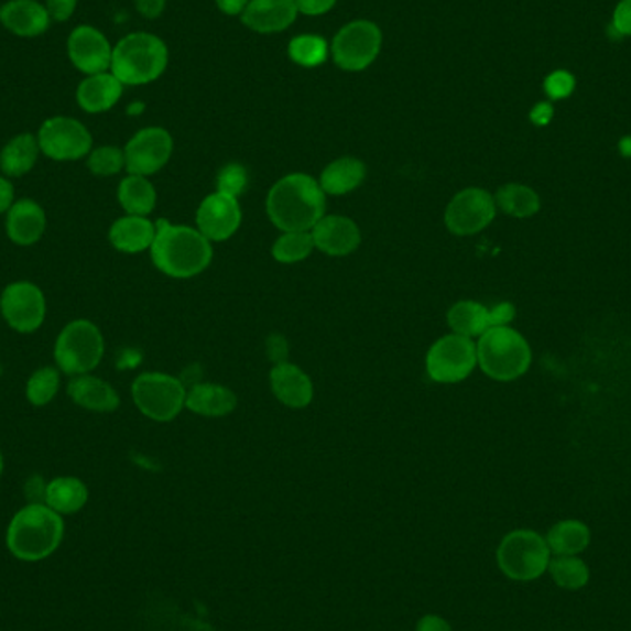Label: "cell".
<instances>
[{"mask_svg":"<svg viewBox=\"0 0 631 631\" xmlns=\"http://www.w3.org/2000/svg\"><path fill=\"white\" fill-rule=\"evenodd\" d=\"M325 207L324 188L308 174L281 177L268 193V218L283 233L311 231L325 217Z\"/></svg>","mask_w":631,"mask_h":631,"instance_id":"1","label":"cell"},{"mask_svg":"<svg viewBox=\"0 0 631 631\" xmlns=\"http://www.w3.org/2000/svg\"><path fill=\"white\" fill-rule=\"evenodd\" d=\"M152 261L171 278L188 279L204 272L213 261V246L198 229L160 220L155 224Z\"/></svg>","mask_w":631,"mask_h":631,"instance_id":"2","label":"cell"},{"mask_svg":"<svg viewBox=\"0 0 631 631\" xmlns=\"http://www.w3.org/2000/svg\"><path fill=\"white\" fill-rule=\"evenodd\" d=\"M65 523L59 513L43 502H32L13 515L8 526V551L21 562H41L62 545Z\"/></svg>","mask_w":631,"mask_h":631,"instance_id":"3","label":"cell"},{"mask_svg":"<svg viewBox=\"0 0 631 631\" xmlns=\"http://www.w3.org/2000/svg\"><path fill=\"white\" fill-rule=\"evenodd\" d=\"M168 65L165 41L149 32H133L113 46L109 73L122 86H146L157 80Z\"/></svg>","mask_w":631,"mask_h":631,"instance_id":"4","label":"cell"},{"mask_svg":"<svg viewBox=\"0 0 631 631\" xmlns=\"http://www.w3.org/2000/svg\"><path fill=\"white\" fill-rule=\"evenodd\" d=\"M480 370L496 381H515L532 365V349L518 330L501 325L486 330L477 344Z\"/></svg>","mask_w":631,"mask_h":631,"instance_id":"5","label":"cell"},{"mask_svg":"<svg viewBox=\"0 0 631 631\" xmlns=\"http://www.w3.org/2000/svg\"><path fill=\"white\" fill-rule=\"evenodd\" d=\"M104 349V336L97 325L89 319H75L57 336L54 360L67 376H86L102 362Z\"/></svg>","mask_w":631,"mask_h":631,"instance_id":"6","label":"cell"},{"mask_svg":"<svg viewBox=\"0 0 631 631\" xmlns=\"http://www.w3.org/2000/svg\"><path fill=\"white\" fill-rule=\"evenodd\" d=\"M497 564L512 580H537L548 569L551 548L545 537L534 530H513L499 545Z\"/></svg>","mask_w":631,"mask_h":631,"instance_id":"7","label":"cell"},{"mask_svg":"<svg viewBox=\"0 0 631 631\" xmlns=\"http://www.w3.org/2000/svg\"><path fill=\"white\" fill-rule=\"evenodd\" d=\"M131 395L137 409L150 420L160 423L177 417L187 401V390L183 387V382L160 371H150L137 377L131 384Z\"/></svg>","mask_w":631,"mask_h":631,"instance_id":"8","label":"cell"},{"mask_svg":"<svg viewBox=\"0 0 631 631\" xmlns=\"http://www.w3.org/2000/svg\"><path fill=\"white\" fill-rule=\"evenodd\" d=\"M382 46V32L376 23L360 19L341 26L335 35L330 54L336 65L347 73H360L376 62Z\"/></svg>","mask_w":631,"mask_h":631,"instance_id":"9","label":"cell"},{"mask_svg":"<svg viewBox=\"0 0 631 631\" xmlns=\"http://www.w3.org/2000/svg\"><path fill=\"white\" fill-rule=\"evenodd\" d=\"M477 344L467 336H444L428 349L427 373L439 384H455L471 376L477 368Z\"/></svg>","mask_w":631,"mask_h":631,"instance_id":"10","label":"cell"},{"mask_svg":"<svg viewBox=\"0 0 631 631\" xmlns=\"http://www.w3.org/2000/svg\"><path fill=\"white\" fill-rule=\"evenodd\" d=\"M37 143L48 160L78 161L91 154L93 137L80 120L52 117L41 126Z\"/></svg>","mask_w":631,"mask_h":631,"instance_id":"11","label":"cell"},{"mask_svg":"<svg viewBox=\"0 0 631 631\" xmlns=\"http://www.w3.org/2000/svg\"><path fill=\"white\" fill-rule=\"evenodd\" d=\"M496 198L483 188H464L445 209V226L458 237L477 235L496 218Z\"/></svg>","mask_w":631,"mask_h":631,"instance_id":"12","label":"cell"},{"mask_svg":"<svg viewBox=\"0 0 631 631\" xmlns=\"http://www.w3.org/2000/svg\"><path fill=\"white\" fill-rule=\"evenodd\" d=\"M0 314L18 333L29 335L40 329L46 316L45 294L30 281L8 285L0 296Z\"/></svg>","mask_w":631,"mask_h":631,"instance_id":"13","label":"cell"},{"mask_svg":"<svg viewBox=\"0 0 631 631\" xmlns=\"http://www.w3.org/2000/svg\"><path fill=\"white\" fill-rule=\"evenodd\" d=\"M172 150L174 141L165 128L150 126L137 131L126 144V171L133 176H152L168 163Z\"/></svg>","mask_w":631,"mask_h":631,"instance_id":"14","label":"cell"},{"mask_svg":"<svg viewBox=\"0 0 631 631\" xmlns=\"http://www.w3.org/2000/svg\"><path fill=\"white\" fill-rule=\"evenodd\" d=\"M67 54L68 59L84 75H100L111 68L113 46L100 30L80 24L68 35Z\"/></svg>","mask_w":631,"mask_h":631,"instance_id":"15","label":"cell"},{"mask_svg":"<svg viewBox=\"0 0 631 631\" xmlns=\"http://www.w3.org/2000/svg\"><path fill=\"white\" fill-rule=\"evenodd\" d=\"M199 233L204 235L209 242H222L237 233L242 224V209L239 198L229 194H209L199 205L196 215Z\"/></svg>","mask_w":631,"mask_h":631,"instance_id":"16","label":"cell"},{"mask_svg":"<svg viewBox=\"0 0 631 631\" xmlns=\"http://www.w3.org/2000/svg\"><path fill=\"white\" fill-rule=\"evenodd\" d=\"M513 316L515 308L512 303H501L497 307L488 308L477 302H458L450 307L447 322L456 335L480 338L491 327L510 324Z\"/></svg>","mask_w":631,"mask_h":631,"instance_id":"17","label":"cell"},{"mask_svg":"<svg viewBox=\"0 0 631 631\" xmlns=\"http://www.w3.org/2000/svg\"><path fill=\"white\" fill-rule=\"evenodd\" d=\"M314 248L325 255L346 257L353 253L362 242L360 228L351 218L341 215H325L313 229Z\"/></svg>","mask_w":631,"mask_h":631,"instance_id":"18","label":"cell"},{"mask_svg":"<svg viewBox=\"0 0 631 631\" xmlns=\"http://www.w3.org/2000/svg\"><path fill=\"white\" fill-rule=\"evenodd\" d=\"M297 13L296 0H250L240 18L257 34H279L294 24Z\"/></svg>","mask_w":631,"mask_h":631,"instance_id":"19","label":"cell"},{"mask_svg":"<svg viewBox=\"0 0 631 631\" xmlns=\"http://www.w3.org/2000/svg\"><path fill=\"white\" fill-rule=\"evenodd\" d=\"M0 23L19 37H37L51 29L52 19L40 0H10L0 8Z\"/></svg>","mask_w":631,"mask_h":631,"instance_id":"20","label":"cell"},{"mask_svg":"<svg viewBox=\"0 0 631 631\" xmlns=\"http://www.w3.org/2000/svg\"><path fill=\"white\" fill-rule=\"evenodd\" d=\"M45 229V210L34 199H18L7 213L8 239L12 240L13 244H35L40 242Z\"/></svg>","mask_w":631,"mask_h":631,"instance_id":"21","label":"cell"},{"mask_svg":"<svg viewBox=\"0 0 631 631\" xmlns=\"http://www.w3.org/2000/svg\"><path fill=\"white\" fill-rule=\"evenodd\" d=\"M270 382L275 398L291 409H305L314 398L311 377L291 362L275 365L270 373Z\"/></svg>","mask_w":631,"mask_h":631,"instance_id":"22","label":"cell"},{"mask_svg":"<svg viewBox=\"0 0 631 631\" xmlns=\"http://www.w3.org/2000/svg\"><path fill=\"white\" fill-rule=\"evenodd\" d=\"M124 93V86L111 73L86 76L76 91V100L86 113H104L117 106Z\"/></svg>","mask_w":631,"mask_h":631,"instance_id":"23","label":"cell"},{"mask_svg":"<svg viewBox=\"0 0 631 631\" xmlns=\"http://www.w3.org/2000/svg\"><path fill=\"white\" fill-rule=\"evenodd\" d=\"M67 393L78 406L91 412H113L119 409V393L115 392V388L89 373L73 377L67 384Z\"/></svg>","mask_w":631,"mask_h":631,"instance_id":"24","label":"cell"},{"mask_svg":"<svg viewBox=\"0 0 631 631\" xmlns=\"http://www.w3.org/2000/svg\"><path fill=\"white\" fill-rule=\"evenodd\" d=\"M155 228L154 222H150L146 217H122L109 229V242L113 246L115 250L122 251V253H141V251L150 250L154 244Z\"/></svg>","mask_w":631,"mask_h":631,"instance_id":"25","label":"cell"},{"mask_svg":"<svg viewBox=\"0 0 631 631\" xmlns=\"http://www.w3.org/2000/svg\"><path fill=\"white\" fill-rule=\"evenodd\" d=\"M185 406L204 417H224L237 409V395L220 384H194L191 392H187Z\"/></svg>","mask_w":631,"mask_h":631,"instance_id":"26","label":"cell"},{"mask_svg":"<svg viewBox=\"0 0 631 631\" xmlns=\"http://www.w3.org/2000/svg\"><path fill=\"white\" fill-rule=\"evenodd\" d=\"M366 179V165L357 157H340L325 166L319 177V187L325 194L341 196L353 193Z\"/></svg>","mask_w":631,"mask_h":631,"instance_id":"27","label":"cell"},{"mask_svg":"<svg viewBox=\"0 0 631 631\" xmlns=\"http://www.w3.org/2000/svg\"><path fill=\"white\" fill-rule=\"evenodd\" d=\"M89 499V489L80 478L57 477L46 483L45 504L59 515L80 512Z\"/></svg>","mask_w":631,"mask_h":631,"instance_id":"28","label":"cell"},{"mask_svg":"<svg viewBox=\"0 0 631 631\" xmlns=\"http://www.w3.org/2000/svg\"><path fill=\"white\" fill-rule=\"evenodd\" d=\"M40 143L32 133H21L0 152V171L8 177H21L29 174L40 157Z\"/></svg>","mask_w":631,"mask_h":631,"instance_id":"29","label":"cell"},{"mask_svg":"<svg viewBox=\"0 0 631 631\" xmlns=\"http://www.w3.org/2000/svg\"><path fill=\"white\" fill-rule=\"evenodd\" d=\"M591 543V530L581 521H562L554 524L546 534V545L556 556H576Z\"/></svg>","mask_w":631,"mask_h":631,"instance_id":"30","label":"cell"},{"mask_svg":"<svg viewBox=\"0 0 631 631\" xmlns=\"http://www.w3.org/2000/svg\"><path fill=\"white\" fill-rule=\"evenodd\" d=\"M119 202L128 215L149 217L150 213L155 209L157 193L146 177L130 174L120 182Z\"/></svg>","mask_w":631,"mask_h":631,"instance_id":"31","label":"cell"},{"mask_svg":"<svg viewBox=\"0 0 631 631\" xmlns=\"http://www.w3.org/2000/svg\"><path fill=\"white\" fill-rule=\"evenodd\" d=\"M496 204L497 207H501L502 213L515 218L534 217L541 207L537 193L526 185H519V183H508L504 187L499 188Z\"/></svg>","mask_w":631,"mask_h":631,"instance_id":"32","label":"cell"},{"mask_svg":"<svg viewBox=\"0 0 631 631\" xmlns=\"http://www.w3.org/2000/svg\"><path fill=\"white\" fill-rule=\"evenodd\" d=\"M548 573L557 587L576 591L587 586L589 581V567L586 562L576 556H556L548 564Z\"/></svg>","mask_w":631,"mask_h":631,"instance_id":"33","label":"cell"},{"mask_svg":"<svg viewBox=\"0 0 631 631\" xmlns=\"http://www.w3.org/2000/svg\"><path fill=\"white\" fill-rule=\"evenodd\" d=\"M314 250V240L311 231H285L272 248L273 259L283 264L305 261Z\"/></svg>","mask_w":631,"mask_h":631,"instance_id":"34","label":"cell"},{"mask_svg":"<svg viewBox=\"0 0 631 631\" xmlns=\"http://www.w3.org/2000/svg\"><path fill=\"white\" fill-rule=\"evenodd\" d=\"M289 56L302 67H318L329 57V43L319 35H297L289 45Z\"/></svg>","mask_w":631,"mask_h":631,"instance_id":"35","label":"cell"},{"mask_svg":"<svg viewBox=\"0 0 631 631\" xmlns=\"http://www.w3.org/2000/svg\"><path fill=\"white\" fill-rule=\"evenodd\" d=\"M57 390H59V371L46 366V368L34 371V376L30 377L29 384H26V398L34 406H45L56 398Z\"/></svg>","mask_w":631,"mask_h":631,"instance_id":"36","label":"cell"},{"mask_svg":"<svg viewBox=\"0 0 631 631\" xmlns=\"http://www.w3.org/2000/svg\"><path fill=\"white\" fill-rule=\"evenodd\" d=\"M87 168L98 177L115 176L126 168L124 150L117 149V146H100V149L91 150V154L87 157Z\"/></svg>","mask_w":631,"mask_h":631,"instance_id":"37","label":"cell"},{"mask_svg":"<svg viewBox=\"0 0 631 631\" xmlns=\"http://www.w3.org/2000/svg\"><path fill=\"white\" fill-rule=\"evenodd\" d=\"M248 187V172L242 165H228L224 166L220 174H218V193L229 194L239 198L240 194L244 193Z\"/></svg>","mask_w":631,"mask_h":631,"instance_id":"38","label":"cell"},{"mask_svg":"<svg viewBox=\"0 0 631 631\" xmlns=\"http://www.w3.org/2000/svg\"><path fill=\"white\" fill-rule=\"evenodd\" d=\"M575 89V78L567 70H556L545 80V91L554 100L569 97Z\"/></svg>","mask_w":631,"mask_h":631,"instance_id":"39","label":"cell"},{"mask_svg":"<svg viewBox=\"0 0 631 631\" xmlns=\"http://www.w3.org/2000/svg\"><path fill=\"white\" fill-rule=\"evenodd\" d=\"M45 7L52 21L65 23V21L73 18V13L76 12L78 0H46Z\"/></svg>","mask_w":631,"mask_h":631,"instance_id":"40","label":"cell"},{"mask_svg":"<svg viewBox=\"0 0 631 631\" xmlns=\"http://www.w3.org/2000/svg\"><path fill=\"white\" fill-rule=\"evenodd\" d=\"M336 0H296L297 12L307 18H319L335 8Z\"/></svg>","mask_w":631,"mask_h":631,"instance_id":"41","label":"cell"},{"mask_svg":"<svg viewBox=\"0 0 631 631\" xmlns=\"http://www.w3.org/2000/svg\"><path fill=\"white\" fill-rule=\"evenodd\" d=\"M613 29L619 35H631V0H622L614 10Z\"/></svg>","mask_w":631,"mask_h":631,"instance_id":"42","label":"cell"},{"mask_svg":"<svg viewBox=\"0 0 631 631\" xmlns=\"http://www.w3.org/2000/svg\"><path fill=\"white\" fill-rule=\"evenodd\" d=\"M286 355H289V346H286L285 338L279 335L270 336L268 338V357L275 365H281V362H286Z\"/></svg>","mask_w":631,"mask_h":631,"instance_id":"43","label":"cell"},{"mask_svg":"<svg viewBox=\"0 0 631 631\" xmlns=\"http://www.w3.org/2000/svg\"><path fill=\"white\" fill-rule=\"evenodd\" d=\"M137 12L144 19H157L165 12L166 0H133Z\"/></svg>","mask_w":631,"mask_h":631,"instance_id":"44","label":"cell"},{"mask_svg":"<svg viewBox=\"0 0 631 631\" xmlns=\"http://www.w3.org/2000/svg\"><path fill=\"white\" fill-rule=\"evenodd\" d=\"M415 631H455L447 620L439 614H425L415 625Z\"/></svg>","mask_w":631,"mask_h":631,"instance_id":"45","label":"cell"},{"mask_svg":"<svg viewBox=\"0 0 631 631\" xmlns=\"http://www.w3.org/2000/svg\"><path fill=\"white\" fill-rule=\"evenodd\" d=\"M15 188H13V183L8 179V177L0 176V215L2 213H8L10 207H12L15 202Z\"/></svg>","mask_w":631,"mask_h":631,"instance_id":"46","label":"cell"},{"mask_svg":"<svg viewBox=\"0 0 631 631\" xmlns=\"http://www.w3.org/2000/svg\"><path fill=\"white\" fill-rule=\"evenodd\" d=\"M218 10L226 15H242L250 0H215Z\"/></svg>","mask_w":631,"mask_h":631,"instance_id":"47","label":"cell"},{"mask_svg":"<svg viewBox=\"0 0 631 631\" xmlns=\"http://www.w3.org/2000/svg\"><path fill=\"white\" fill-rule=\"evenodd\" d=\"M532 120H534L535 124H546L552 117V106L551 104H540V106H535L534 111H532Z\"/></svg>","mask_w":631,"mask_h":631,"instance_id":"48","label":"cell"},{"mask_svg":"<svg viewBox=\"0 0 631 631\" xmlns=\"http://www.w3.org/2000/svg\"><path fill=\"white\" fill-rule=\"evenodd\" d=\"M620 150H622L625 155H631V139H624L622 144H620Z\"/></svg>","mask_w":631,"mask_h":631,"instance_id":"49","label":"cell"},{"mask_svg":"<svg viewBox=\"0 0 631 631\" xmlns=\"http://www.w3.org/2000/svg\"><path fill=\"white\" fill-rule=\"evenodd\" d=\"M137 111H143V104H135L133 108H130V113H137Z\"/></svg>","mask_w":631,"mask_h":631,"instance_id":"50","label":"cell"},{"mask_svg":"<svg viewBox=\"0 0 631 631\" xmlns=\"http://www.w3.org/2000/svg\"><path fill=\"white\" fill-rule=\"evenodd\" d=\"M2 471H4V458H2V453H0V477H2Z\"/></svg>","mask_w":631,"mask_h":631,"instance_id":"51","label":"cell"}]
</instances>
